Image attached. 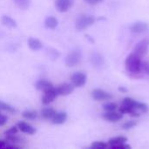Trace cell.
Segmentation results:
<instances>
[{"instance_id":"6da1fadb","label":"cell","mask_w":149,"mask_h":149,"mask_svg":"<svg viewBox=\"0 0 149 149\" xmlns=\"http://www.w3.org/2000/svg\"><path fill=\"white\" fill-rule=\"evenodd\" d=\"M141 57L135 52L130 53L125 61V66L129 72L140 73L141 72Z\"/></svg>"},{"instance_id":"7a4b0ae2","label":"cell","mask_w":149,"mask_h":149,"mask_svg":"<svg viewBox=\"0 0 149 149\" xmlns=\"http://www.w3.org/2000/svg\"><path fill=\"white\" fill-rule=\"evenodd\" d=\"M95 20H96V18H95L93 16L86 15V14L80 15V16L77 18V20H76L75 28H76V30L79 31H84V30H86V28L90 27L91 25H93V24L95 23Z\"/></svg>"},{"instance_id":"3957f363","label":"cell","mask_w":149,"mask_h":149,"mask_svg":"<svg viewBox=\"0 0 149 149\" xmlns=\"http://www.w3.org/2000/svg\"><path fill=\"white\" fill-rule=\"evenodd\" d=\"M82 59V52L80 49H74L70 52L65 58V64L66 66L73 67L78 65Z\"/></svg>"},{"instance_id":"277c9868","label":"cell","mask_w":149,"mask_h":149,"mask_svg":"<svg viewBox=\"0 0 149 149\" xmlns=\"http://www.w3.org/2000/svg\"><path fill=\"white\" fill-rule=\"evenodd\" d=\"M149 50V39L148 38H144L138 42L134 48V52L138 54L141 57H144L148 54Z\"/></svg>"},{"instance_id":"5b68a950","label":"cell","mask_w":149,"mask_h":149,"mask_svg":"<svg viewBox=\"0 0 149 149\" xmlns=\"http://www.w3.org/2000/svg\"><path fill=\"white\" fill-rule=\"evenodd\" d=\"M86 75L83 72H76L71 76L72 84L75 87H82L86 83Z\"/></svg>"},{"instance_id":"8992f818","label":"cell","mask_w":149,"mask_h":149,"mask_svg":"<svg viewBox=\"0 0 149 149\" xmlns=\"http://www.w3.org/2000/svg\"><path fill=\"white\" fill-rule=\"evenodd\" d=\"M148 24H147L146 22H143V21H137V22L132 24L129 27L130 31L133 33H136V34L144 33V32L148 31Z\"/></svg>"},{"instance_id":"52a82bcc","label":"cell","mask_w":149,"mask_h":149,"mask_svg":"<svg viewBox=\"0 0 149 149\" xmlns=\"http://www.w3.org/2000/svg\"><path fill=\"white\" fill-rule=\"evenodd\" d=\"M92 97L94 100L101 101V100H109L113 98L112 93L106 92L102 89H94L92 92Z\"/></svg>"},{"instance_id":"ba28073f","label":"cell","mask_w":149,"mask_h":149,"mask_svg":"<svg viewBox=\"0 0 149 149\" xmlns=\"http://www.w3.org/2000/svg\"><path fill=\"white\" fill-rule=\"evenodd\" d=\"M90 62L95 68H101L105 65V58L100 52H93L90 56Z\"/></svg>"},{"instance_id":"9c48e42d","label":"cell","mask_w":149,"mask_h":149,"mask_svg":"<svg viewBox=\"0 0 149 149\" xmlns=\"http://www.w3.org/2000/svg\"><path fill=\"white\" fill-rule=\"evenodd\" d=\"M58 93L56 88H52L46 92H44V95L42 97V103L44 105H49L50 103L53 102L54 100L58 97Z\"/></svg>"},{"instance_id":"30bf717a","label":"cell","mask_w":149,"mask_h":149,"mask_svg":"<svg viewBox=\"0 0 149 149\" xmlns=\"http://www.w3.org/2000/svg\"><path fill=\"white\" fill-rule=\"evenodd\" d=\"M57 93L58 95L61 96H66L71 94L73 91H74V86L72 84H69V83H64L59 85L57 88Z\"/></svg>"},{"instance_id":"8fae6325","label":"cell","mask_w":149,"mask_h":149,"mask_svg":"<svg viewBox=\"0 0 149 149\" xmlns=\"http://www.w3.org/2000/svg\"><path fill=\"white\" fill-rule=\"evenodd\" d=\"M73 4V0H56L55 6L59 12H66Z\"/></svg>"},{"instance_id":"7c38bea8","label":"cell","mask_w":149,"mask_h":149,"mask_svg":"<svg viewBox=\"0 0 149 149\" xmlns=\"http://www.w3.org/2000/svg\"><path fill=\"white\" fill-rule=\"evenodd\" d=\"M102 118L109 122H118L123 118V114L120 113L113 112H106L102 114Z\"/></svg>"},{"instance_id":"4fadbf2b","label":"cell","mask_w":149,"mask_h":149,"mask_svg":"<svg viewBox=\"0 0 149 149\" xmlns=\"http://www.w3.org/2000/svg\"><path fill=\"white\" fill-rule=\"evenodd\" d=\"M17 128L24 134H27L30 135H32L36 133V128H34L31 125H30L29 123H26L24 121H19L17 125Z\"/></svg>"},{"instance_id":"5bb4252c","label":"cell","mask_w":149,"mask_h":149,"mask_svg":"<svg viewBox=\"0 0 149 149\" xmlns=\"http://www.w3.org/2000/svg\"><path fill=\"white\" fill-rule=\"evenodd\" d=\"M35 87L38 90V91H41V92H46L52 88H53V86L52 84L46 80V79H39L37 81L36 85H35Z\"/></svg>"},{"instance_id":"9a60e30c","label":"cell","mask_w":149,"mask_h":149,"mask_svg":"<svg viewBox=\"0 0 149 149\" xmlns=\"http://www.w3.org/2000/svg\"><path fill=\"white\" fill-rule=\"evenodd\" d=\"M67 120V113L65 112L56 113L53 118L52 119V122L55 125H61L65 122Z\"/></svg>"},{"instance_id":"2e32d148","label":"cell","mask_w":149,"mask_h":149,"mask_svg":"<svg viewBox=\"0 0 149 149\" xmlns=\"http://www.w3.org/2000/svg\"><path fill=\"white\" fill-rule=\"evenodd\" d=\"M28 46L30 47L31 50L37 52V51H39L43 48V43L38 38H30L28 39Z\"/></svg>"},{"instance_id":"e0dca14e","label":"cell","mask_w":149,"mask_h":149,"mask_svg":"<svg viewBox=\"0 0 149 149\" xmlns=\"http://www.w3.org/2000/svg\"><path fill=\"white\" fill-rule=\"evenodd\" d=\"M45 26L47 29H51V30H54L56 29V27L58 26V20L55 17L52 16H49L45 18Z\"/></svg>"},{"instance_id":"ac0fdd59","label":"cell","mask_w":149,"mask_h":149,"mask_svg":"<svg viewBox=\"0 0 149 149\" xmlns=\"http://www.w3.org/2000/svg\"><path fill=\"white\" fill-rule=\"evenodd\" d=\"M1 22H2V24L4 26H6L8 28L13 29V28H16L17 27V22L13 18H11L10 17H9V16H5V15L3 16L2 18H1Z\"/></svg>"},{"instance_id":"d6986e66","label":"cell","mask_w":149,"mask_h":149,"mask_svg":"<svg viewBox=\"0 0 149 149\" xmlns=\"http://www.w3.org/2000/svg\"><path fill=\"white\" fill-rule=\"evenodd\" d=\"M56 113L57 112L53 108H52V107H46V108H44L41 111V116L45 120H52V119L53 118V116L55 115Z\"/></svg>"},{"instance_id":"ffe728a7","label":"cell","mask_w":149,"mask_h":149,"mask_svg":"<svg viewBox=\"0 0 149 149\" xmlns=\"http://www.w3.org/2000/svg\"><path fill=\"white\" fill-rule=\"evenodd\" d=\"M127 141V138L124 137V136H117V137H113L111 138L108 141V146L110 147H113L116 145H120L122 143H126Z\"/></svg>"},{"instance_id":"44dd1931","label":"cell","mask_w":149,"mask_h":149,"mask_svg":"<svg viewBox=\"0 0 149 149\" xmlns=\"http://www.w3.org/2000/svg\"><path fill=\"white\" fill-rule=\"evenodd\" d=\"M14 3L20 10H27L31 4V0H13Z\"/></svg>"},{"instance_id":"7402d4cb","label":"cell","mask_w":149,"mask_h":149,"mask_svg":"<svg viewBox=\"0 0 149 149\" xmlns=\"http://www.w3.org/2000/svg\"><path fill=\"white\" fill-rule=\"evenodd\" d=\"M22 116L26 120H35L38 117V113L34 110H26L23 112Z\"/></svg>"},{"instance_id":"603a6c76","label":"cell","mask_w":149,"mask_h":149,"mask_svg":"<svg viewBox=\"0 0 149 149\" xmlns=\"http://www.w3.org/2000/svg\"><path fill=\"white\" fill-rule=\"evenodd\" d=\"M136 103L137 101L132 98H129V97H127L125 98L123 100H122V103L121 105L122 106H126V107H132L134 109H135V107H136ZM136 110V109H135Z\"/></svg>"},{"instance_id":"cb8c5ba5","label":"cell","mask_w":149,"mask_h":149,"mask_svg":"<svg viewBox=\"0 0 149 149\" xmlns=\"http://www.w3.org/2000/svg\"><path fill=\"white\" fill-rule=\"evenodd\" d=\"M0 111H5V112H8V113H15L16 110L10 105L0 100Z\"/></svg>"},{"instance_id":"d4e9b609","label":"cell","mask_w":149,"mask_h":149,"mask_svg":"<svg viewBox=\"0 0 149 149\" xmlns=\"http://www.w3.org/2000/svg\"><path fill=\"white\" fill-rule=\"evenodd\" d=\"M6 141H8L9 143H12V144H16V143H22L23 142V139L17 136L16 134L14 135H8L6 136Z\"/></svg>"},{"instance_id":"484cf974","label":"cell","mask_w":149,"mask_h":149,"mask_svg":"<svg viewBox=\"0 0 149 149\" xmlns=\"http://www.w3.org/2000/svg\"><path fill=\"white\" fill-rule=\"evenodd\" d=\"M108 144H107L104 141H94L91 145L90 148L92 149H106L107 148Z\"/></svg>"},{"instance_id":"4316f807","label":"cell","mask_w":149,"mask_h":149,"mask_svg":"<svg viewBox=\"0 0 149 149\" xmlns=\"http://www.w3.org/2000/svg\"><path fill=\"white\" fill-rule=\"evenodd\" d=\"M47 53L49 55V58L52 59V60H56L58 57H59V52L56 50V49H53V48H49L47 49Z\"/></svg>"},{"instance_id":"83f0119b","label":"cell","mask_w":149,"mask_h":149,"mask_svg":"<svg viewBox=\"0 0 149 149\" xmlns=\"http://www.w3.org/2000/svg\"><path fill=\"white\" fill-rule=\"evenodd\" d=\"M117 104L113 103V102H109V103H107V104H104L103 105V109L106 111V112H113L117 109Z\"/></svg>"},{"instance_id":"f1b7e54d","label":"cell","mask_w":149,"mask_h":149,"mask_svg":"<svg viewBox=\"0 0 149 149\" xmlns=\"http://www.w3.org/2000/svg\"><path fill=\"white\" fill-rule=\"evenodd\" d=\"M137 124H138V123H137L136 120H128V121L125 122V123L121 126V127H122L124 130H129V129H132V128H134V127H136Z\"/></svg>"},{"instance_id":"f546056e","label":"cell","mask_w":149,"mask_h":149,"mask_svg":"<svg viewBox=\"0 0 149 149\" xmlns=\"http://www.w3.org/2000/svg\"><path fill=\"white\" fill-rule=\"evenodd\" d=\"M135 109L136 110H140L143 113H147L148 111L149 107L146 104V103H143V102H139L137 101L136 103V107H135Z\"/></svg>"},{"instance_id":"4dcf8cb0","label":"cell","mask_w":149,"mask_h":149,"mask_svg":"<svg viewBox=\"0 0 149 149\" xmlns=\"http://www.w3.org/2000/svg\"><path fill=\"white\" fill-rule=\"evenodd\" d=\"M18 129H17V127H10L9 129H7L5 132H4V135L5 136H8V135H14V134H17Z\"/></svg>"},{"instance_id":"1f68e13d","label":"cell","mask_w":149,"mask_h":149,"mask_svg":"<svg viewBox=\"0 0 149 149\" xmlns=\"http://www.w3.org/2000/svg\"><path fill=\"white\" fill-rule=\"evenodd\" d=\"M141 71H144L145 73H147L149 76V62L143 61L141 63Z\"/></svg>"},{"instance_id":"d6a6232c","label":"cell","mask_w":149,"mask_h":149,"mask_svg":"<svg viewBox=\"0 0 149 149\" xmlns=\"http://www.w3.org/2000/svg\"><path fill=\"white\" fill-rule=\"evenodd\" d=\"M111 148H113V149H131V146H130V145H127V144H126V143H122V144H120V145H116V146L111 147Z\"/></svg>"},{"instance_id":"836d02e7","label":"cell","mask_w":149,"mask_h":149,"mask_svg":"<svg viewBox=\"0 0 149 149\" xmlns=\"http://www.w3.org/2000/svg\"><path fill=\"white\" fill-rule=\"evenodd\" d=\"M7 120H8V118L5 115L0 113V127L4 126L7 123Z\"/></svg>"},{"instance_id":"e575fe53","label":"cell","mask_w":149,"mask_h":149,"mask_svg":"<svg viewBox=\"0 0 149 149\" xmlns=\"http://www.w3.org/2000/svg\"><path fill=\"white\" fill-rule=\"evenodd\" d=\"M86 3H87L88 4H91V5H95V4H98L100 3H101L103 0H84Z\"/></svg>"},{"instance_id":"d590c367","label":"cell","mask_w":149,"mask_h":149,"mask_svg":"<svg viewBox=\"0 0 149 149\" xmlns=\"http://www.w3.org/2000/svg\"><path fill=\"white\" fill-rule=\"evenodd\" d=\"M118 90H119L120 93H127V92H128L127 88V87H125V86H119Z\"/></svg>"},{"instance_id":"8d00e7d4","label":"cell","mask_w":149,"mask_h":149,"mask_svg":"<svg viewBox=\"0 0 149 149\" xmlns=\"http://www.w3.org/2000/svg\"><path fill=\"white\" fill-rule=\"evenodd\" d=\"M6 146H7V142L0 141V148H6Z\"/></svg>"}]
</instances>
